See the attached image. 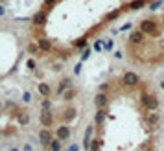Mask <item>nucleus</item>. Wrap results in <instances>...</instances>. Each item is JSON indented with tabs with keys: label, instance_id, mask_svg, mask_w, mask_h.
<instances>
[{
	"label": "nucleus",
	"instance_id": "f257e3e1",
	"mask_svg": "<svg viewBox=\"0 0 164 151\" xmlns=\"http://www.w3.org/2000/svg\"><path fill=\"white\" fill-rule=\"evenodd\" d=\"M140 100H142V103H144V107H146L148 111L155 113V111L159 109V98H157L155 94H150V92H142V94H140Z\"/></svg>",
	"mask_w": 164,
	"mask_h": 151
},
{
	"label": "nucleus",
	"instance_id": "f03ea898",
	"mask_svg": "<svg viewBox=\"0 0 164 151\" xmlns=\"http://www.w3.org/2000/svg\"><path fill=\"white\" fill-rule=\"evenodd\" d=\"M140 31H142V33L155 35V33H157V22H155V20H150V18L142 20V22H140Z\"/></svg>",
	"mask_w": 164,
	"mask_h": 151
},
{
	"label": "nucleus",
	"instance_id": "7ed1b4c3",
	"mask_svg": "<svg viewBox=\"0 0 164 151\" xmlns=\"http://www.w3.org/2000/svg\"><path fill=\"white\" fill-rule=\"evenodd\" d=\"M122 83H124L126 87H137V85L140 83V77H138V74H135V72H126L124 77H122Z\"/></svg>",
	"mask_w": 164,
	"mask_h": 151
},
{
	"label": "nucleus",
	"instance_id": "20e7f679",
	"mask_svg": "<svg viewBox=\"0 0 164 151\" xmlns=\"http://www.w3.org/2000/svg\"><path fill=\"white\" fill-rule=\"evenodd\" d=\"M94 103H96V107H98V109H105V107H107V103H109V98H107V94H103V92L96 94V98H94Z\"/></svg>",
	"mask_w": 164,
	"mask_h": 151
},
{
	"label": "nucleus",
	"instance_id": "39448f33",
	"mask_svg": "<svg viewBox=\"0 0 164 151\" xmlns=\"http://www.w3.org/2000/svg\"><path fill=\"white\" fill-rule=\"evenodd\" d=\"M54 138H52V133L48 131V129H42L41 133H39V142L46 148V146H50V142H52Z\"/></svg>",
	"mask_w": 164,
	"mask_h": 151
},
{
	"label": "nucleus",
	"instance_id": "423d86ee",
	"mask_svg": "<svg viewBox=\"0 0 164 151\" xmlns=\"http://www.w3.org/2000/svg\"><path fill=\"white\" fill-rule=\"evenodd\" d=\"M52 122H54L52 113H50V111H42V113H41V124L48 129V125H52Z\"/></svg>",
	"mask_w": 164,
	"mask_h": 151
},
{
	"label": "nucleus",
	"instance_id": "0eeeda50",
	"mask_svg": "<svg viewBox=\"0 0 164 151\" xmlns=\"http://www.w3.org/2000/svg\"><path fill=\"white\" fill-rule=\"evenodd\" d=\"M70 137V127L68 125H59L57 127V138L59 140H68Z\"/></svg>",
	"mask_w": 164,
	"mask_h": 151
},
{
	"label": "nucleus",
	"instance_id": "6e6552de",
	"mask_svg": "<svg viewBox=\"0 0 164 151\" xmlns=\"http://www.w3.org/2000/svg\"><path fill=\"white\" fill-rule=\"evenodd\" d=\"M92 125H89L87 129H85V138H83V148L89 151V148H90V137H92Z\"/></svg>",
	"mask_w": 164,
	"mask_h": 151
},
{
	"label": "nucleus",
	"instance_id": "1a4fd4ad",
	"mask_svg": "<svg viewBox=\"0 0 164 151\" xmlns=\"http://www.w3.org/2000/svg\"><path fill=\"white\" fill-rule=\"evenodd\" d=\"M46 22V11L42 9V11H39L35 17H33V24H37V26H42Z\"/></svg>",
	"mask_w": 164,
	"mask_h": 151
},
{
	"label": "nucleus",
	"instance_id": "9d476101",
	"mask_svg": "<svg viewBox=\"0 0 164 151\" xmlns=\"http://www.w3.org/2000/svg\"><path fill=\"white\" fill-rule=\"evenodd\" d=\"M129 41H131V42H137V44H138V42H142V41H144V33H142L140 30H135V31H133V33L129 35Z\"/></svg>",
	"mask_w": 164,
	"mask_h": 151
},
{
	"label": "nucleus",
	"instance_id": "9b49d317",
	"mask_svg": "<svg viewBox=\"0 0 164 151\" xmlns=\"http://www.w3.org/2000/svg\"><path fill=\"white\" fill-rule=\"evenodd\" d=\"M159 122H161V116H159L157 113L148 114V124H150L151 127H159Z\"/></svg>",
	"mask_w": 164,
	"mask_h": 151
},
{
	"label": "nucleus",
	"instance_id": "f8f14e48",
	"mask_svg": "<svg viewBox=\"0 0 164 151\" xmlns=\"http://www.w3.org/2000/svg\"><path fill=\"white\" fill-rule=\"evenodd\" d=\"M39 50H41V52H50V50H52V42H50L48 39H41V41H39Z\"/></svg>",
	"mask_w": 164,
	"mask_h": 151
},
{
	"label": "nucleus",
	"instance_id": "ddd939ff",
	"mask_svg": "<svg viewBox=\"0 0 164 151\" xmlns=\"http://www.w3.org/2000/svg\"><path fill=\"white\" fill-rule=\"evenodd\" d=\"M105 114H107V113H105V109H98L96 118H94V120H96V125H102V124L105 122Z\"/></svg>",
	"mask_w": 164,
	"mask_h": 151
},
{
	"label": "nucleus",
	"instance_id": "4468645a",
	"mask_svg": "<svg viewBox=\"0 0 164 151\" xmlns=\"http://www.w3.org/2000/svg\"><path fill=\"white\" fill-rule=\"evenodd\" d=\"M100 146H102V138H94V140H90L89 151H100Z\"/></svg>",
	"mask_w": 164,
	"mask_h": 151
},
{
	"label": "nucleus",
	"instance_id": "2eb2a0df",
	"mask_svg": "<svg viewBox=\"0 0 164 151\" xmlns=\"http://www.w3.org/2000/svg\"><path fill=\"white\" fill-rule=\"evenodd\" d=\"M50 151H61V140L59 138H54L50 142Z\"/></svg>",
	"mask_w": 164,
	"mask_h": 151
},
{
	"label": "nucleus",
	"instance_id": "dca6fc26",
	"mask_svg": "<svg viewBox=\"0 0 164 151\" xmlns=\"http://www.w3.org/2000/svg\"><path fill=\"white\" fill-rule=\"evenodd\" d=\"M39 92H41L42 96L48 98V96H50V87H48L46 83H41V85H39Z\"/></svg>",
	"mask_w": 164,
	"mask_h": 151
},
{
	"label": "nucleus",
	"instance_id": "f3484780",
	"mask_svg": "<svg viewBox=\"0 0 164 151\" xmlns=\"http://www.w3.org/2000/svg\"><path fill=\"white\" fill-rule=\"evenodd\" d=\"M144 4H146V0H133V2L129 4V7H131V9H140Z\"/></svg>",
	"mask_w": 164,
	"mask_h": 151
},
{
	"label": "nucleus",
	"instance_id": "a211bd4d",
	"mask_svg": "<svg viewBox=\"0 0 164 151\" xmlns=\"http://www.w3.org/2000/svg\"><path fill=\"white\" fill-rule=\"evenodd\" d=\"M70 85V79H63V83H59V89H57V92H59V96L65 92V89Z\"/></svg>",
	"mask_w": 164,
	"mask_h": 151
},
{
	"label": "nucleus",
	"instance_id": "6ab92c4d",
	"mask_svg": "<svg viewBox=\"0 0 164 151\" xmlns=\"http://www.w3.org/2000/svg\"><path fill=\"white\" fill-rule=\"evenodd\" d=\"M74 116H76V109H72V107H70V109H66V114H65V122H70Z\"/></svg>",
	"mask_w": 164,
	"mask_h": 151
},
{
	"label": "nucleus",
	"instance_id": "aec40b11",
	"mask_svg": "<svg viewBox=\"0 0 164 151\" xmlns=\"http://www.w3.org/2000/svg\"><path fill=\"white\" fill-rule=\"evenodd\" d=\"M120 13H122V9L118 7V9H114V11H111V13H109V15H107L105 18H107V20H114V18H116V17H118Z\"/></svg>",
	"mask_w": 164,
	"mask_h": 151
},
{
	"label": "nucleus",
	"instance_id": "412c9836",
	"mask_svg": "<svg viewBox=\"0 0 164 151\" xmlns=\"http://www.w3.org/2000/svg\"><path fill=\"white\" fill-rule=\"evenodd\" d=\"M74 98H76V90H74V89H70V90L65 92V100H66V101H70V100H74Z\"/></svg>",
	"mask_w": 164,
	"mask_h": 151
},
{
	"label": "nucleus",
	"instance_id": "4be33fe9",
	"mask_svg": "<svg viewBox=\"0 0 164 151\" xmlns=\"http://www.w3.org/2000/svg\"><path fill=\"white\" fill-rule=\"evenodd\" d=\"M28 52H30V54H39V44L30 42V44H28Z\"/></svg>",
	"mask_w": 164,
	"mask_h": 151
},
{
	"label": "nucleus",
	"instance_id": "5701e85b",
	"mask_svg": "<svg viewBox=\"0 0 164 151\" xmlns=\"http://www.w3.org/2000/svg\"><path fill=\"white\" fill-rule=\"evenodd\" d=\"M85 44H87V37L79 39V41H74V46H76V48H83Z\"/></svg>",
	"mask_w": 164,
	"mask_h": 151
},
{
	"label": "nucleus",
	"instance_id": "b1692460",
	"mask_svg": "<svg viewBox=\"0 0 164 151\" xmlns=\"http://www.w3.org/2000/svg\"><path fill=\"white\" fill-rule=\"evenodd\" d=\"M41 105H42V111H48V109H50V100H48V98H44Z\"/></svg>",
	"mask_w": 164,
	"mask_h": 151
},
{
	"label": "nucleus",
	"instance_id": "393cba45",
	"mask_svg": "<svg viewBox=\"0 0 164 151\" xmlns=\"http://www.w3.org/2000/svg\"><path fill=\"white\" fill-rule=\"evenodd\" d=\"M18 122H20L22 125H26V124H28V116H26V114H20V116H18Z\"/></svg>",
	"mask_w": 164,
	"mask_h": 151
},
{
	"label": "nucleus",
	"instance_id": "a878e982",
	"mask_svg": "<svg viewBox=\"0 0 164 151\" xmlns=\"http://www.w3.org/2000/svg\"><path fill=\"white\" fill-rule=\"evenodd\" d=\"M26 66H28L30 70H33V68H35V61H33V59H28V63H26Z\"/></svg>",
	"mask_w": 164,
	"mask_h": 151
},
{
	"label": "nucleus",
	"instance_id": "bb28decb",
	"mask_svg": "<svg viewBox=\"0 0 164 151\" xmlns=\"http://www.w3.org/2000/svg\"><path fill=\"white\" fill-rule=\"evenodd\" d=\"M102 48H103V42H102V41H98V42L94 44V50H96V52H100Z\"/></svg>",
	"mask_w": 164,
	"mask_h": 151
},
{
	"label": "nucleus",
	"instance_id": "cd10ccee",
	"mask_svg": "<svg viewBox=\"0 0 164 151\" xmlns=\"http://www.w3.org/2000/svg\"><path fill=\"white\" fill-rule=\"evenodd\" d=\"M111 48H113V41H107L105 42V50H111Z\"/></svg>",
	"mask_w": 164,
	"mask_h": 151
},
{
	"label": "nucleus",
	"instance_id": "c85d7f7f",
	"mask_svg": "<svg viewBox=\"0 0 164 151\" xmlns=\"http://www.w3.org/2000/svg\"><path fill=\"white\" fill-rule=\"evenodd\" d=\"M31 100V94L30 92H24V101H30Z\"/></svg>",
	"mask_w": 164,
	"mask_h": 151
},
{
	"label": "nucleus",
	"instance_id": "c756f323",
	"mask_svg": "<svg viewBox=\"0 0 164 151\" xmlns=\"http://www.w3.org/2000/svg\"><path fill=\"white\" fill-rule=\"evenodd\" d=\"M57 0H44V6H52V4H55Z\"/></svg>",
	"mask_w": 164,
	"mask_h": 151
},
{
	"label": "nucleus",
	"instance_id": "7c9ffc66",
	"mask_svg": "<svg viewBox=\"0 0 164 151\" xmlns=\"http://www.w3.org/2000/svg\"><path fill=\"white\" fill-rule=\"evenodd\" d=\"M79 149V148H78V146H76V144H74V146H70V148H68V151H78Z\"/></svg>",
	"mask_w": 164,
	"mask_h": 151
},
{
	"label": "nucleus",
	"instance_id": "2f4dec72",
	"mask_svg": "<svg viewBox=\"0 0 164 151\" xmlns=\"http://www.w3.org/2000/svg\"><path fill=\"white\" fill-rule=\"evenodd\" d=\"M24 151H33V149H31V146H30V144H26V146H24Z\"/></svg>",
	"mask_w": 164,
	"mask_h": 151
},
{
	"label": "nucleus",
	"instance_id": "473e14b6",
	"mask_svg": "<svg viewBox=\"0 0 164 151\" xmlns=\"http://www.w3.org/2000/svg\"><path fill=\"white\" fill-rule=\"evenodd\" d=\"M4 13H6V9H4V7L0 6V15H4Z\"/></svg>",
	"mask_w": 164,
	"mask_h": 151
},
{
	"label": "nucleus",
	"instance_id": "72a5a7b5",
	"mask_svg": "<svg viewBox=\"0 0 164 151\" xmlns=\"http://www.w3.org/2000/svg\"><path fill=\"white\" fill-rule=\"evenodd\" d=\"M11 151H18V149H15V148H13V149H11Z\"/></svg>",
	"mask_w": 164,
	"mask_h": 151
},
{
	"label": "nucleus",
	"instance_id": "f704fd0d",
	"mask_svg": "<svg viewBox=\"0 0 164 151\" xmlns=\"http://www.w3.org/2000/svg\"><path fill=\"white\" fill-rule=\"evenodd\" d=\"M0 109H2V103H0Z\"/></svg>",
	"mask_w": 164,
	"mask_h": 151
},
{
	"label": "nucleus",
	"instance_id": "c9c22d12",
	"mask_svg": "<svg viewBox=\"0 0 164 151\" xmlns=\"http://www.w3.org/2000/svg\"><path fill=\"white\" fill-rule=\"evenodd\" d=\"M150 151H151V149H150Z\"/></svg>",
	"mask_w": 164,
	"mask_h": 151
}]
</instances>
